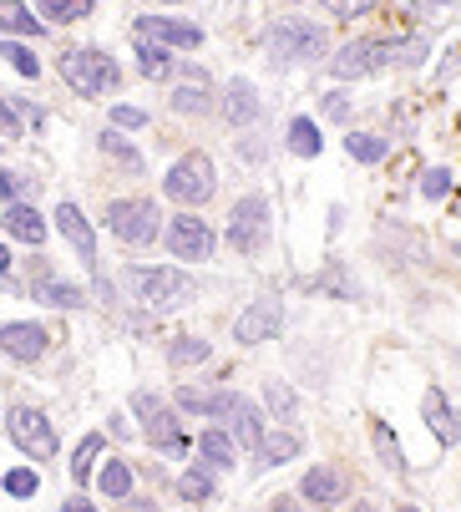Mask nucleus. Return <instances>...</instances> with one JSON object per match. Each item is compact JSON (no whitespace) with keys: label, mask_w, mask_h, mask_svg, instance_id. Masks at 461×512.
Wrapping results in <instances>:
<instances>
[{"label":"nucleus","mask_w":461,"mask_h":512,"mask_svg":"<svg viewBox=\"0 0 461 512\" xmlns=\"http://www.w3.org/2000/svg\"><path fill=\"white\" fill-rule=\"evenodd\" d=\"M61 77L71 82V92H82V97H102L117 87V61L97 46H82V51H66L61 56Z\"/></svg>","instance_id":"f257e3e1"},{"label":"nucleus","mask_w":461,"mask_h":512,"mask_svg":"<svg viewBox=\"0 0 461 512\" xmlns=\"http://www.w3.org/2000/svg\"><path fill=\"white\" fill-rule=\"evenodd\" d=\"M127 284L147 310H173V305L193 300V279L183 269H132Z\"/></svg>","instance_id":"f03ea898"},{"label":"nucleus","mask_w":461,"mask_h":512,"mask_svg":"<svg viewBox=\"0 0 461 512\" xmlns=\"http://www.w3.org/2000/svg\"><path fill=\"white\" fill-rule=\"evenodd\" d=\"M325 26H315V21H299V16H289V21H279L274 31H269V56L274 61H315V56H325Z\"/></svg>","instance_id":"7ed1b4c3"},{"label":"nucleus","mask_w":461,"mask_h":512,"mask_svg":"<svg viewBox=\"0 0 461 512\" xmlns=\"http://www.w3.org/2000/svg\"><path fill=\"white\" fill-rule=\"evenodd\" d=\"M158 203L152 198H112L107 203V229L127 244H152L158 239Z\"/></svg>","instance_id":"20e7f679"},{"label":"nucleus","mask_w":461,"mask_h":512,"mask_svg":"<svg viewBox=\"0 0 461 512\" xmlns=\"http://www.w3.org/2000/svg\"><path fill=\"white\" fill-rule=\"evenodd\" d=\"M163 193H168L173 203H183V208L208 203V198H213V163H208L203 153L178 158V163L168 168V178H163Z\"/></svg>","instance_id":"39448f33"},{"label":"nucleus","mask_w":461,"mask_h":512,"mask_svg":"<svg viewBox=\"0 0 461 512\" xmlns=\"http://www.w3.org/2000/svg\"><path fill=\"white\" fill-rule=\"evenodd\" d=\"M132 411L142 416V436H147V442L158 447V452H168V457L188 452V436H183V426L173 421V411H168L158 396H152V391H137V396H132Z\"/></svg>","instance_id":"423d86ee"},{"label":"nucleus","mask_w":461,"mask_h":512,"mask_svg":"<svg viewBox=\"0 0 461 512\" xmlns=\"http://www.w3.org/2000/svg\"><path fill=\"white\" fill-rule=\"evenodd\" d=\"M264 239H269V198L249 193V198L234 203V213H228V244L239 254H259Z\"/></svg>","instance_id":"0eeeda50"},{"label":"nucleus","mask_w":461,"mask_h":512,"mask_svg":"<svg viewBox=\"0 0 461 512\" xmlns=\"http://www.w3.org/2000/svg\"><path fill=\"white\" fill-rule=\"evenodd\" d=\"M396 61V41H375V36H365V41H350V46H340V56H330V71L335 77H370V71H386Z\"/></svg>","instance_id":"6e6552de"},{"label":"nucleus","mask_w":461,"mask_h":512,"mask_svg":"<svg viewBox=\"0 0 461 512\" xmlns=\"http://www.w3.org/2000/svg\"><path fill=\"white\" fill-rule=\"evenodd\" d=\"M11 442H16L26 457H36V462H51V457H56V431H51V421H46L41 411H31V406H16V411H11Z\"/></svg>","instance_id":"1a4fd4ad"},{"label":"nucleus","mask_w":461,"mask_h":512,"mask_svg":"<svg viewBox=\"0 0 461 512\" xmlns=\"http://www.w3.org/2000/svg\"><path fill=\"white\" fill-rule=\"evenodd\" d=\"M56 229H61V239L76 249V259H82L87 269L97 264V234H92V224H87V213L82 208H76L71 198L56 208Z\"/></svg>","instance_id":"9d476101"},{"label":"nucleus","mask_w":461,"mask_h":512,"mask_svg":"<svg viewBox=\"0 0 461 512\" xmlns=\"http://www.w3.org/2000/svg\"><path fill=\"white\" fill-rule=\"evenodd\" d=\"M168 249L178 259H208L213 254V229L203 224V218L183 213V218H173V224H168Z\"/></svg>","instance_id":"9b49d317"},{"label":"nucleus","mask_w":461,"mask_h":512,"mask_svg":"<svg viewBox=\"0 0 461 512\" xmlns=\"http://www.w3.org/2000/svg\"><path fill=\"white\" fill-rule=\"evenodd\" d=\"M279 320H284V305H279V300H254V305L234 320V340H239V345H259V340H269V335L279 330Z\"/></svg>","instance_id":"f8f14e48"},{"label":"nucleus","mask_w":461,"mask_h":512,"mask_svg":"<svg viewBox=\"0 0 461 512\" xmlns=\"http://www.w3.org/2000/svg\"><path fill=\"white\" fill-rule=\"evenodd\" d=\"M223 421H228V436H234L239 447H259V442H264V416H259V411H254V401H244L239 391L228 396Z\"/></svg>","instance_id":"ddd939ff"},{"label":"nucleus","mask_w":461,"mask_h":512,"mask_svg":"<svg viewBox=\"0 0 461 512\" xmlns=\"http://www.w3.org/2000/svg\"><path fill=\"white\" fill-rule=\"evenodd\" d=\"M421 416H426V426L436 431V442H441V447H456V442H461V421H456V411H451V401H446V391H441V386H431V391H426Z\"/></svg>","instance_id":"4468645a"},{"label":"nucleus","mask_w":461,"mask_h":512,"mask_svg":"<svg viewBox=\"0 0 461 512\" xmlns=\"http://www.w3.org/2000/svg\"><path fill=\"white\" fill-rule=\"evenodd\" d=\"M0 350H6L11 360H41V355H46V330L31 325V320L0 325Z\"/></svg>","instance_id":"2eb2a0df"},{"label":"nucleus","mask_w":461,"mask_h":512,"mask_svg":"<svg viewBox=\"0 0 461 512\" xmlns=\"http://www.w3.org/2000/svg\"><path fill=\"white\" fill-rule=\"evenodd\" d=\"M137 36H142V41H168V46H198V41H203L198 26L173 21V16H142V21H137Z\"/></svg>","instance_id":"dca6fc26"},{"label":"nucleus","mask_w":461,"mask_h":512,"mask_svg":"<svg viewBox=\"0 0 461 512\" xmlns=\"http://www.w3.org/2000/svg\"><path fill=\"white\" fill-rule=\"evenodd\" d=\"M299 492L310 497L315 507H335V502H345V477L335 467H315V472H304Z\"/></svg>","instance_id":"f3484780"},{"label":"nucleus","mask_w":461,"mask_h":512,"mask_svg":"<svg viewBox=\"0 0 461 512\" xmlns=\"http://www.w3.org/2000/svg\"><path fill=\"white\" fill-rule=\"evenodd\" d=\"M223 117L234 122V127H249L254 117H259V97H254V82H228V92H223Z\"/></svg>","instance_id":"a211bd4d"},{"label":"nucleus","mask_w":461,"mask_h":512,"mask_svg":"<svg viewBox=\"0 0 461 512\" xmlns=\"http://www.w3.org/2000/svg\"><path fill=\"white\" fill-rule=\"evenodd\" d=\"M6 234H16L21 244H46V224L31 203H11L6 208Z\"/></svg>","instance_id":"6ab92c4d"},{"label":"nucleus","mask_w":461,"mask_h":512,"mask_svg":"<svg viewBox=\"0 0 461 512\" xmlns=\"http://www.w3.org/2000/svg\"><path fill=\"white\" fill-rule=\"evenodd\" d=\"M213 102H208V77L203 71H183V82H178V92H173V112H208Z\"/></svg>","instance_id":"aec40b11"},{"label":"nucleus","mask_w":461,"mask_h":512,"mask_svg":"<svg viewBox=\"0 0 461 512\" xmlns=\"http://www.w3.org/2000/svg\"><path fill=\"white\" fill-rule=\"evenodd\" d=\"M31 295H36V300H46V305H56V310H76V305H82V289L56 284L51 274H36V279H31Z\"/></svg>","instance_id":"412c9836"},{"label":"nucleus","mask_w":461,"mask_h":512,"mask_svg":"<svg viewBox=\"0 0 461 512\" xmlns=\"http://www.w3.org/2000/svg\"><path fill=\"white\" fill-rule=\"evenodd\" d=\"M198 452H203V462H213V467H234V457H239V442L228 431H203L198 436Z\"/></svg>","instance_id":"4be33fe9"},{"label":"nucleus","mask_w":461,"mask_h":512,"mask_svg":"<svg viewBox=\"0 0 461 512\" xmlns=\"http://www.w3.org/2000/svg\"><path fill=\"white\" fill-rule=\"evenodd\" d=\"M228 396H234V391H193V386H183L178 391V406L193 411V416H223L228 411Z\"/></svg>","instance_id":"5701e85b"},{"label":"nucleus","mask_w":461,"mask_h":512,"mask_svg":"<svg viewBox=\"0 0 461 512\" xmlns=\"http://www.w3.org/2000/svg\"><path fill=\"white\" fill-rule=\"evenodd\" d=\"M289 148H294L299 158H320L325 137H320V127H315L310 117H294V122H289Z\"/></svg>","instance_id":"b1692460"},{"label":"nucleus","mask_w":461,"mask_h":512,"mask_svg":"<svg viewBox=\"0 0 461 512\" xmlns=\"http://www.w3.org/2000/svg\"><path fill=\"white\" fill-rule=\"evenodd\" d=\"M0 31H11V36H41V21L21 6V0H0Z\"/></svg>","instance_id":"393cba45"},{"label":"nucleus","mask_w":461,"mask_h":512,"mask_svg":"<svg viewBox=\"0 0 461 512\" xmlns=\"http://www.w3.org/2000/svg\"><path fill=\"white\" fill-rule=\"evenodd\" d=\"M370 442H375V452H380V467H391V472H406L401 442L391 436V426H386V421H375V426H370Z\"/></svg>","instance_id":"a878e982"},{"label":"nucleus","mask_w":461,"mask_h":512,"mask_svg":"<svg viewBox=\"0 0 461 512\" xmlns=\"http://www.w3.org/2000/svg\"><path fill=\"white\" fill-rule=\"evenodd\" d=\"M137 71H142L147 82H158V77H168V71H173V56H168L158 41H142V46H137Z\"/></svg>","instance_id":"bb28decb"},{"label":"nucleus","mask_w":461,"mask_h":512,"mask_svg":"<svg viewBox=\"0 0 461 512\" xmlns=\"http://www.w3.org/2000/svg\"><path fill=\"white\" fill-rule=\"evenodd\" d=\"M259 457H264V467L274 462H289V457H299V436L294 431H274V436H264V442H259Z\"/></svg>","instance_id":"cd10ccee"},{"label":"nucleus","mask_w":461,"mask_h":512,"mask_svg":"<svg viewBox=\"0 0 461 512\" xmlns=\"http://www.w3.org/2000/svg\"><path fill=\"white\" fill-rule=\"evenodd\" d=\"M345 153H350L355 163H380V158H386V137H370V132H350V137H345Z\"/></svg>","instance_id":"c85d7f7f"},{"label":"nucleus","mask_w":461,"mask_h":512,"mask_svg":"<svg viewBox=\"0 0 461 512\" xmlns=\"http://www.w3.org/2000/svg\"><path fill=\"white\" fill-rule=\"evenodd\" d=\"M102 153H107L122 173H142V158H137V148H127V137L107 132V137H102Z\"/></svg>","instance_id":"c756f323"},{"label":"nucleus","mask_w":461,"mask_h":512,"mask_svg":"<svg viewBox=\"0 0 461 512\" xmlns=\"http://www.w3.org/2000/svg\"><path fill=\"white\" fill-rule=\"evenodd\" d=\"M41 16H51V21H87L92 0H41Z\"/></svg>","instance_id":"7c9ffc66"},{"label":"nucleus","mask_w":461,"mask_h":512,"mask_svg":"<svg viewBox=\"0 0 461 512\" xmlns=\"http://www.w3.org/2000/svg\"><path fill=\"white\" fill-rule=\"evenodd\" d=\"M97 452H102V436H97V431H92V436H82V447H76V457H71V477H76V482H87V477H92Z\"/></svg>","instance_id":"2f4dec72"},{"label":"nucleus","mask_w":461,"mask_h":512,"mask_svg":"<svg viewBox=\"0 0 461 512\" xmlns=\"http://www.w3.org/2000/svg\"><path fill=\"white\" fill-rule=\"evenodd\" d=\"M168 360H173V365H203V360H208V340L183 335V340H173V345H168Z\"/></svg>","instance_id":"473e14b6"},{"label":"nucleus","mask_w":461,"mask_h":512,"mask_svg":"<svg viewBox=\"0 0 461 512\" xmlns=\"http://www.w3.org/2000/svg\"><path fill=\"white\" fill-rule=\"evenodd\" d=\"M97 482H102L107 497H127V492H132V472H127V462H107Z\"/></svg>","instance_id":"72a5a7b5"},{"label":"nucleus","mask_w":461,"mask_h":512,"mask_svg":"<svg viewBox=\"0 0 461 512\" xmlns=\"http://www.w3.org/2000/svg\"><path fill=\"white\" fill-rule=\"evenodd\" d=\"M264 401H269V411H274L279 421L294 416V391H289L284 381H264Z\"/></svg>","instance_id":"f704fd0d"},{"label":"nucleus","mask_w":461,"mask_h":512,"mask_svg":"<svg viewBox=\"0 0 461 512\" xmlns=\"http://www.w3.org/2000/svg\"><path fill=\"white\" fill-rule=\"evenodd\" d=\"M178 497L208 502V497H213V477H208V472H183V477H178Z\"/></svg>","instance_id":"c9c22d12"},{"label":"nucleus","mask_w":461,"mask_h":512,"mask_svg":"<svg viewBox=\"0 0 461 512\" xmlns=\"http://www.w3.org/2000/svg\"><path fill=\"white\" fill-rule=\"evenodd\" d=\"M0 56H6V61L21 71V77H36V71H41V61H36L31 46H21V41H6V46H0Z\"/></svg>","instance_id":"e433bc0d"},{"label":"nucleus","mask_w":461,"mask_h":512,"mask_svg":"<svg viewBox=\"0 0 461 512\" xmlns=\"http://www.w3.org/2000/svg\"><path fill=\"white\" fill-rule=\"evenodd\" d=\"M36 487H41V477H36L31 467H21V472L6 477V492H11V497H36Z\"/></svg>","instance_id":"4c0bfd02"},{"label":"nucleus","mask_w":461,"mask_h":512,"mask_svg":"<svg viewBox=\"0 0 461 512\" xmlns=\"http://www.w3.org/2000/svg\"><path fill=\"white\" fill-rule=\"evenodd\" d=\"M315 6H325L330 16H345V21H350V16H365L375 0H315Z\"/></svg>","instance_id":"58836bf2"},{"label":"nucleus","mask_w":461,"mask_h":512,"mask_svg":"<svg viewBox=\"0 0 461 512\" xmlns=\"http://www.w3.org/2000/svg\"><path fill=\"white\" fill-rule=\"evenodd\" d=\"M421 193H426V198H446V193H451V173H446V168H431V173L421 178Z\"/></svg>","instance_id":"ea45409f"},{"label":"nucleus","mask_w":461,"mask_h":512,"mask_svg":"<svg viewBox=\"0 0 461 512\" xmlns=\"http://www.w3.org/2000/svg\"><path fill=\"white\" fill-rule=\"evenodd\" d=\"M0 137H6V142L21 137V117L11 112V102H0Z\"/></svg>","instance_id":"a19ab883"},{"label":"nucleus","mask_w":461,"mask_h":512,"mask_svg":"<svg viewBox=\"0 0 461 512\" xmlns=\"http://www.w3.org/2000/svg\"><path fill=\"white\" fill-rule=\"evenodd\" d=\"M112 122H117V127H142L147 112H142V107H112Z\"/></svg>","instance_id":"79ce46f5"},{"label":"nucleus","mask_w":461,"mask_h":512,"mask_svg":"<svg viewBox=\"0 0 461 512\" xmlns=\"http://www.w3.org/2000/svg\"><path fill=\"white\" fill-rule=\"evenodd\" d=\"M0 188L11 193V203H21V193H26V183H21V178H11V173H0Z\"/></svg>","instance_id":"37998d69"},{"label":"nucleus","mask_w":461,"mask_h":512,"mask_svg":"<svg viewBox=\"0 0 461 512\" xmlns=\"http://www.w3.org/2000/svg\"><path fill=\"white\" fill-rule=\"evenodd\" d=\"M264 512H299V502H294V497H274Z\"/></svg>","instance_id":"c03bdc74"},{"label":"nucleus","mask_w":461,"mask_h":512,"mask_svg":"<svg viewBox=\"0 0 461 512\" xmlns=\"http://www.w3.org/2000/svg\"><path fill=\"white\" fill-rule=\"evenodd\" d=\"M325 112H330V117H345V97L330 92V97H325Z\"/></svg>","instance_id":"a18cd8bd"},{"label":"nucleus","mask_w":461,"mask_h":512,"mask_svg":"<svg viewBox=\"0 0 461 512\" xmlns=\"http://www.w3.org/2000/svg\"><path fill=\"white\" fill-rule=\"evenodd\" d=\"M61 512H97V507H92V502H82V497H71V502H66Z\"/></svg>","instance_id":"49530a36"},{"label":"nucleus","mask_w":461,"mask_h":512,"mask_svg":"<svg viewBox=\"0 0 461 512\" xmlns=\"http://www.w3.org/2000/svg\"><path fill=\"white\" fill-rule=\"evenodd\" d=\"M11 274V254H6V244H0V279Z\"/></svg>","instance_id":"de8ad7c7"},{"label":"nucleus","mask_w":461,"mask_h":512,"mask_svg":"<svg viewBox=\"0 0 461 512\" xmlns=\"http://www.w3.org/2000/svg\"><path fill=\"white\" fill-rule=\"evenodd\" d=\"M355 512H375V507H370V502H355Z\"/></svg>","instance_id":"09e8293b"},{"label":"nucleus","mask_w":461,"mask_h":512,"mask_svg":"<svg viewBox=\"0 0 461 512\" xmlns=\"http://www.w3.org/2000/svg\"><path fill=\"white\" fill-rule=\"evenodd\" d=\"M456 218H461V198H456Z\"/></svg>","instance_id":"8fccbe9b"},{"label":"nucleus","mask_w":461,"mask_h":512,"mask_svg":"<svg viewBox=\"0 0 461 512\" xmlns=\"http://www.w3.org/2000/svg\"><path fill=\"white\" fill-rule=\"evenodd\" d=\"M456 259H461V244H456Z\"/></svg>","instance_id":"3c124183"},{"label":"nucleus","mask_w":461,"mask_h":512,"mask_svg":"<svg viewBox=\"0 0 461 512\" xmlns=\"http://www.w3.org/2000/svg\"><path fill=\"white\" fill-rule=\"evenodd\" d=\"M401 512H416V507H401Z\"/></svg>","instance_id":"603ef678"},{"label":"nucleus","mask_w":461,"mask_h":512,"mask_svg":"<svg viewBox=\"0 0 461 512\" xmlns=\"http://www.w3.org/2000/svg\"><path fill=\"white\" fill-rule=\"evenodd\" d=\"M163 6H173V0H163Z\"/></svg>","instance_id":"864d4df0"},{"label":"nucleus","mask_w":461,"mask_h":512,"mask_svg":"<svg viewBox=\"0 0 461 512\" xmlns=\"http://www.w3.org/2000/svg\"><path fill=\"white\" fill-rule=\"evenodd\" d=\"M456 360H461V350H456Z\"/></svg>","instance_id":"5fc2aeb1"}]
</instances>
